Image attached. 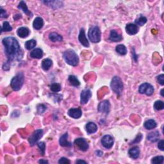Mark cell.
Listing matches in <instances>:
<instances>
[{
  "label": "cell",
  "mask_w": 164,
  "mask_h": 164,
  "mask_svg": "<svg viewBox=\"0 0 164 164\" xmlns=\"http://www.w3.org/2000/svg\"><path fill=\"white\" fill-rule=\"evenodd\" d=\"M5 47V53L7 57L5 62L10 66L13 62H21L23 58V51L19 44L18 40L13 37H5L2 40Z\"/></svg>",
  "instance_id": "1"
},
{
  "label": "cell",
  "mask_w": 164,
  "mask_h": 164,
  "mask_svg": "<svg viewBox=\"0 0 164 164\" xmlns=\"http://www.w3.org/2000/svg\"><path fill=\"white\" fill-rule=\"evenodd\" d=\"M63 57L67 64L72 66H76L79 63L78 56L75 51L72 49H67L64 51L63 53Z\"/></svg>",
  "instance_id": "2"
},
{
  "label": "cell",
  "mask_w": 164,
  "mask_h": 164,
  "mask_svg": "<svg viewBox=\"0 0 164 164\" xmlns=\"http://www.w3.org/2000/svg\"><path fill=\"white\" fill-rule=\"evenodd\" d=\"M110 87L112 90L117 95L120 96L122 94L124 89L123 82L119 76H114L112 80Z\"/></svg>",
  "instance_id": "3"
},
{
  "label": "cell",
  "mask_w": 164,
  "mask_h": 164,
  "mask_svg": "<svg viewBox=\"0 0 164 164\" xmlns=\"http://www.w3.org/2000/svg\"><path fill=\"white\" fill-rule=\"evenodd\" d=\"M24 81V76L23 72H19L12 79L10 87L14 91H18L23 87Z\"/></svg>",
  "instance_id": "4"
},
{
  "label": "cell",
  "mask_w": 164,
  "mask_h": 164,
  "mask_svg": "<svg viewBox=\"0 0 164 164\" xmlns=\"http://www.w3.org/2000/svg\"><path fill=\"white\" fill-rule=\"evenodd\" d=\"M101 30L97 26H93V27L90 28L88 33V37L89 40L92 43L100 42L101 41Z\"/></svg>",
  "instance_id": "5"
},
{
  "label": "cell",
  "mask_w": 164,
  "mask_h": 164,
  "mask_svg": "<svg viewBox=\"0 0 164 164\" xmlns=\"http://www.w3.org/2000/svg\"><path fill=\"white\" fill-rule=\"evenodd\" d=\"M154 87L153 85L148 83H144L140 85L139 89V93L142 94H146L147 96H151L154 93Z\"/></svg>",
  "instance_id": "6"
},
{
  "label": "cell",
  "mask_w": 164,
  "mask_h": 164,
  "mask_svg": "<svg viewBox=\"0 0 164 164\" xmlns=\"http://www.w3.org/2000/svg\"><path fill=\"white\" fill-rule=\"evenodd\" d=\"M43 134H44V133H43V130L41 129H37V130L34 131V133L28 139V142L31 146H35L37 143L38 141L42 137Z\"/></svg>",
  "instance_id": "7"
},
{
  "label": "cell",
  "mask_w": 164,
  "mask_h": 164,
  "mask_svg": "<svg viewBox=\"0 0 164 164\" xmlns=\"http://www.w3.org/2000/svg\"><path fill=\"white\" fill-rule=\"evenodd\" d=\"M101 144L104 148L106 149H110L114 144V138L110 135L103 136L101 139Z\"/></svg>",
  "instance_id": "8"
},
{
  "label": "cell",
  "mask_w": 164,
  "mask_h": 164,
  "mask_svg": "<svg viewBox=\"0 0 164 164\" xmlns=\"http://www.w3.org/2000/svg\"><path fill=\"white\" fill-rule=\"evenodd\" d=\"M98 110L101 113H105L106 115L109 114L110 110V103L109 101L104 100L100 103L98 107Z\"/></svg>",
  "instance_id": "9"
},
{
  "label": "cell",
  "mask_w": 164,
  "mask_h": 164,
  "mask_svg": "<svg viewBox=\"0 0 164 164\" xmlns=\"http://www.w3.org/2000/svg\"><path fill=\"white\" fill-rule=\"evenodd\" d=\"M75 144L82 151H86L89 149V144L83 138H78L75 140Z\"/></svg>",
  "instance_id": "10"
},
{
  "label": "cell",
  "mask_w": 164,
  "mask_h": 164,
  "mask_svg": "<svg viewBox=\"0 0 164 164\" xmlns=\"http://www.w3.org/2000/svg\"><path fill=\"white\" fill-rule=\"evenodd\" d=\"M92 96V92L89 89L82 90L80 95V103L81 105H85L87 103Z\"/></svg>",
  "instance_id": "11"
},
{
  "label": "cell",
  "mask_w": 164,
  "mask_h": 164,
  "mask_svg": "<svg viewBox=\"0 0 164 164\" xmlns=\"http://www.w3.org/2000/svg\"><path fill=\"white\" fill-rule=\"evenodd\" d=\"M78 40L81 43V44L82 46H83L85 47H89L90 46L89 42L87 39V37H86L85 35V30L83 28H81L80 30V32L78 36Z\"/></svg>",
  "instance_id": "12"
},
{
  "label": "cell",
  "mask_w": 164,
  "mask_h": 164,
  "mask_svg": "<svg viewBox=\"0 0 164 164\" xmlns=\"http://www.w3.org/2000/svg\"><path fill=\"white\" fill-rule=\"evenodd\" d=\"M139 27L135 24L129 23L128 24L126 27V33L130 35H135L138 32H139Z\"/></svg>",
  "instance_id": "13"
},
{
  "label": "cell",
  "mask_w": 164,
  "mask_h": 164,
  "mask_svg": "<svg viewBox=\"0 0 164 164\" xmlns=\"http://www.w3.org/2000/svg\"><path fill=\"white\" fill-rule=\"evenodd\" d=\"M122 39H123L122 35L116 31V30H111L110 37H109V40L110 41L117 42H120V41H122Z\"/></svg>",
  "instance_id": "14"
},
{
  "label": "cell",
  "mask_w": 164,
  "mask_h": 164,
  "mask_svg": "<svg viewBox=\"0 0 164 164\" xmlns=\"http://www.w3.org/2000/svg\"><path fill=\"white\" fill-rule=\"evenodd\" d=\"M67 114L73 119H79L81 117L82 112L80 109H71L68 110Z\"/></svg>",
  "instance_id": "15"
},
{
  "label": "cell",
  "mask_w": 164,
  "mask_h": 164,
  "mask_svg": "<svg viewBox=\"0 0 164 164\" xmlns=\"http://www.w3.org/2000/svg\"><path fill=\"white\" fill-rule=\"evenodd\" d=\"M67 138H68V133H66L60 138V140H59L60 145L62 147H67V148H70V147H71L72 144L70 142H69L67 140Z\"/></svg>",
  "instance_id": "16"
},
{
  "label": "cell",
  "mask_w": 164,
  "mask_h": 164,
  "mask_svg": "<svg viewBox=\"0 0 164 164\" xmlns=\"http://www.w3.org/2000/svg\"><path fill=\"white\" fill-rule=\"evenodd\" d=\"M86 131L89 134H93L98 131V126L94 123L89 122L86 124Z\"/></svg>",
  "instance_id": "17"
},
{
  "label": "cell",
  "mask_w": 164,
  "mask_h": 164,
  "mask_svg": "<svg viewBox=\"0 0 164 164\" xmlns=\"http://www.w3.org/2000/svg\"><path fill=\"white\" fill-rule=\"evenodd\" d=\"M128 154L131 158L133 159H137L139 157L140 155V149L137 146L133 147V148H131L129 150Z\"/></svg>",
  "instance_id": "18"
},
{
  "label": "cell",
  "mask_w": 164,
  "mask_h": 164,
  "mask_svg": "<svg viewBox=\"0 0 164 164\" xmlns=\"http://www.w3.org/2000/svg\"><path fill=\"white\" fill-rule=\"evenodd\" d=\"M43 26H44V20L41 17H37L34 19L33 23V27L34 29L39 30L43 27Z\"/></svg>",
  "instance_id": "19"
},
{
  "label": "cell",
  "mask_w": 164,
  "mask_h": 164,
  "mask_svg": "<svg viewBox=\"0 0 164 164\" xmlns=\"http://www.w3.org/2000/svg\"><path fill=\"white\" fill-rule=\"evenodd\" d=\"M17 33L21 38H27L30 35V30L27 27H21L18 30Z\"/></svg>",
  "instance_id": "20"
},
{
  "label": "cell",
  "mask_w": 164,
  "mask_h": 164,
  "mask_svg": "<svg viewBox=\"0 0 164 164\" xmlns=\"http://www.w3.org/2000/svg\"><path fill=\"white\" fill-rule=\"evenodd\" d=\"M160 137V133L158 131H155L149 133L147 137V139L151 142H156L159 140Z\"/></svg>",
  "instance_id": "21"
},
{
  "label": "cell",
  "mask_w": 164,
  "mask_h": 164,
  "mask_svg": "<svg viewBox=\"0 0 164 164\" xmlns=\"http://www.w3.org/2000/svg\"><path fill=\"white\" fill-rule=\"evenodd\" d=\"M18 7L19 9L23 10L25 13V14L28 15V16L31 17V18L33 16V14L28 10L27 4H26V3L24 1H21L20 3H19V5Z\"/></svg>",
  "instance_id": "22"
},
{
  "label": "cell",
  "mask_w": 164,
  "mask_h": 164,
  "mask_svg": "<svg viewBox=\"0 0 164 164\" xmlns=\"http://www.w3.org/2000/svg\"><path fill=\"white\" fill-rule=\"evenodd\" d=\"M43 57V51L41 48H36L30 53V57L32 58L41 59Z\"/></svg>",
  "instance_id": "23"
},
{
  "label": "cell",
  "mask_w": 164,
  "mask_h": 164,
  "mask_svg": "<svg viewBox=\"0 0 164 164\" xmlns=\"http://www.w3.org/2000/svg\"><path fill=\"white\" fill-rule=\"evenodd\" d=\"M49 40L53 42H61L63 40L62 36L61 35H60V34H58V33H56V32L50 33L49 35Z\"/></svg>",
  "instance_id": "24"
},
{
  "label": "cell",
  "mask_w": 164,
  "mask_h": 164,
  "mask_svg": "<svg viewBox=\"0 0 164 164\" xmlns=\"http://www.w3.org/2000/svg\"><path fill=\"white\" fill-rule=\"evenodd\" d=\"M157 126V124L155 121L153 119H149L146 120V121L144 123V126L146 129H153L154 128H155Z\"/></svg>",
  "instance_id": "25"
},
{
  "label": "cell",
  "mask_w": 164,
  "mask_h": 164,
  "mask_svg": "<svg viewBox=\"0 0 164 164\" xmlns=\"http://www.w3.org/2000/svg\"><path fill=\"white\" fill-rule=\"evenodd\" d=\"M52 65H53L52 60H50L49 58H46L42 60L41 66H42V68L44 71H48L51 67V66H52Z\"/></svg>",
  "instance_id": "26"
},
{
  "label": "cell",
  "mask_w": 164,
  "mask_h": 164,
  "mask_svg": "<svg viewBox=\"0 0 164 164\" xmlns=\"http://www.w3.org/2000/svg\"><path fill=\"white\" fill-rule=\"evenodd\" d=\"M43 3L46 4V5L52 8H54V7L55 8H59L62 7L63 5V3L59 1H43Z\"/></svg>",
  "instance_id": "27"
},
{
  "label": "cell",
  "mask_w": 164,
  "mask_h": 164,
  "mask_svg": "<svg viewBox=\"0 0 164 164\" xmlns=\"http://www.w3.org/2000/svg\"><path fill=\"white\" fill-rule=\"evenodd\" d=\"M68 80H69V81L70 84L72 86H74V87H78V86L80 85V81L74 75H70L69 76Z\"/></svg>",
  "instance_id": "28"
},
{
  "label": "cell",
  "mask_w": 164,
  "mask_h": 164,
  "mask_svg": "<svg viewBox=\"0 0 164 164\" xmlns=\"http://www.w3.org/2000/svg\"><path fill=\"white\" fill-rule=\"evenodd\" d=\"M36 45H37V42L34 39H31L25 42V44H24L26 49L28 50H31L33 49L34 47L36 46Z\"/></svg>",
  "instance_id": "29"
},
{
  "label": "cell",
  "mask_w": 164,
  "mask_h": 164,
  "mask_svg": "<svg viewBox=\"0 0 164 164\" xmlns=\"http://www.w3.org/2000/svg\"><path fill=\"white\" fill-rule=\"evenodd\" d=\"M115 50L117 51V53H118L120 55H125L127 53L126 47L123 44H119L116 46Z\"/></svg>",
  "instance_id": "30"
},
{
  "label": "cell",
  "mask_w": 164,
  "mask_h": 164,
  "mask_svg": "<svg viewBox=\"0 0 164 164\" xmlns=\"http://www.w3.org/2000/svg\"><path fill=\"white\" fill-rule=\"evenodd\" d=\"M147 21H148V19H147V18L145 16H139V18H138L135 20V22L136 25L142 27V26H144L147 23Z\"/></svg>",
  "instance_id": "31"
},
{
  "label": "cell",
  "mask_w": 164,
  "mask_h": 164,
  "mask_svg": "<svg viewBox=\"0 0 164 164\" xmlns=\"http://www.w3.org/2000/svg\"><path fill=\"white\" fill-rule=\"evenodd\" d=\"M12 30V27L9 24V23L7 22V21H5L3 23L2 28H1V32H10Z\"/></svg>",
  "instance_id": "32"
},
{
  "label": "cell",
  "mask_w": 164,
  "mask_h": 164,
  "mask_svg": "<svg viewBox=\"0 0 164 164\" xmlns=\"http://www.w3.org/2000/svg\"><path fill=\"white\" fill-rule=\"evenodd\" d=\"M154 109L157 110H162L164 109V103L162 101H157L154 103Z\"/></svg>",
  "instance_id": "33"
},
{
  "label": "cell",
  "mask_w": 164,
  "mask_h": 164,
  "mask_svg": "<svg viewBox=\"0 0 164 164\" xmlns=\"http://www.w3.org/2000/svg\"><path fill=\"white\" fill-rule=\"evenodd\" d=\"M164 160V157L163 156H158L153 158L151 160V163L154 164H162Z\"/></svg>",
  "instance_id": "34"
},
{
  "label": "cell",
  "mask_w": 164,
  "mask_h": 164,
  "mask_svg": "<svg viewBox=\"0 0 164 164\" xmlns=\"http://www.w3.org/2000/svg\"><path fill=\"white\" fill-rule=\"evenodd\" d=\"M50 90L53 92H58L61 90V85L57 83H53L50 86Z\"/></svg>",
  "instance_id": "35"
},
{
  "label": "cell",
  "mask_w": 164,
  "mask_h": 164,
  "mask_svg": "<svg viewBox=\"0 0 164 164\" xmlns=\"http://www.w3.org/2000/svg\"><path fill=\"white\" fill-rule=\"evenodd\" d=\"M37 146L38 147V148H39L40 151H41V153L42 154V156H44L45 154V151H46V144L44 142H38L37 144Z\"/></svg>",
  "instance_id": "36"
},
{
  "label": "cell",
  "mask_w": 164,
  "mask_h": 164,
  "mask_svg": "<svg viewBox=\"0 0 164 164\" xmlns=\"http://www.w3.org/2000/svg\"><path fill=\"white\" fill-rule=\"evenodd\" d=\"M46 109L47 108L44 105H43V104L38 105L37 106V112L39 114H42L46 110Z\"/></svg>",
  "instance_id": "37"
},
{
  "label": "cell",
  "mask_w": 164,
  "mask_h": 164,
  "mask_svg": "<svg viewBox=\"0 0 164 164\" xmlns=\"http://www.w3.org/2000/svg\"><path fill=\"white\" fill-rule=\"evenodd\" d=\"M58 163L60 164H69L71 163L69 160H68L67 158H65V157H62L59 160Z\"/></svg>",
  "instance_id": "38"
},
{
  "label": "cell",
  "mask_w": 164,
  "mask_h": 164,
  "mask_svg": "<svg viewBox=\"0 0 164 164\" xmlns=\"http://www.w3.org/2000/svg\"><path fill=\"white\" fill-rule=\"evenodd\" d=\"M142 135L141 134V133H139V135L137 136V137L135 138L134 140H133L132 142H131L130 144L138 143V142H139L142 140Z\"/></svg>",
  "instance_id": "39"
},
{
  "label": "cell",
  "mask_w": 164,
  "mask_h": 164,
  "mask_svg": "<svg viewBox=\"0 0 164 164\" xmlns=\"http://www.w3.org/2000/svg\"><path fill=\"white\" fill-rule=\"evenodd\" d=\"M157 81L160 84L163 86L164 85V75L162 74V75L158 76Z\"/></svg>",
  "instance_id": "40"
},
{
  "label": "cell",
  "mask_w": 164,
  "mask_h": 164,
  "mask_svg": "<svg viewBox=\"0 0 164 164\" xmlns=\"http://www.w3.org/2000/svg\"><path fill=\"white\" fill-rule=\"evenodd\" d=\"M163 145H164V140H162L158 142V148L159 149H160L161 151H164V147H163Z\"/></svg>",
  "instance_id": "41"
},
{
  "label": "cell",
  "mask_w": 164,
  "mask_h": 164,
  "mask_svg": "<svg viewBox=\"0 0 164 164\" xmlns=\"http://www.w3.org/2000/svg\"><path fill=\"white\" fill-rule=\"evenodd\" d=\"M1 18H6L8 17V14H7V13L6 12L5 10H4L2 8H1Z\"/></svg>",
  "instance_id": "42"
},
{
  "label": "cell",
  "mask_w": 164,
  "mask_h": 164,
  "mask_svg": "<svg viewBox=\"0 0 164 164\" xmlns=\"http://www.w3.org/2000/svg\"><path fill=\"white\" fill-rule=\"evenodd\" d=\"M21 18H22V16H21V14H17V15H15L14 16V19L15 21H17V20H18L19 19H21Z\"/></svg>",
  "instance_id": "43"
},
{
  "label": "cell",
  "mask_w": 164,
  "mask_h": 164,
  "mask_svg": "<svg viewBox=\"0 0 164 164\" xmlns=\"http://www.w3.org/2000/svg\"><path fill=\"white\" fill-rule=\"evenodd\" d=\"M96 155L98 157H102L103 155V153L102 151H98L96 152Z\"/></svg>",
  "instance_id": "44"
},
{
  "label": "cell",
  "mask_w": 164,
  "mask_h": 164,
  "mask_svg": "<svg viewBox=\"0 0 164 164\" xmlns=\"http://www.w3.org/2000/svg\"><path fill=\"white\" fill-rule=\"evenodd\" d=\"M40 163H48V161L47 160H40L39 161H38Z\"/></svg>",
  "instance_id": "45"
},
{
  "label": "cell",
  "mask_w": 164,
  "mask_h": 164,
  "mask_svg": "<svg viewBox=\"0 0 164 164\" xmlns=\"http://www.w3.org/2000/svg\"><path fill=\"white\" fill-rule=\"evenodd\" d=\"M76 163H87V162H85L84 160H78L76 162Z\"/></svg>",
  "instance_id": "46"
},
{
  "label": "cell",
  "mask_w": 164,
  "mask_h": 164,
  "mask_svg": "<svg viewBox=\"0 0 164 164\" xmlns=\"http://www.w3.org/2000/svg\"><path fill=\"white\" fill-rule=\"evenodd\" d=\"M163 89H162V90H161V91H160L161 96H162V97H163V96H164V95H163Z\"/></svg>",
  "instance_id": "47"
}]
</instances>
